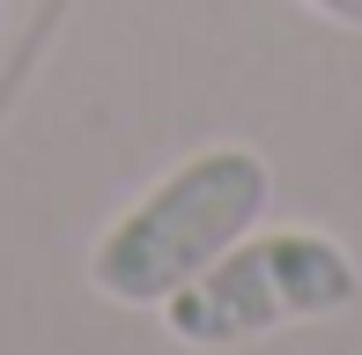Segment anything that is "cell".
<instances>
[{
	"label": "cell",
	"instance_id": "obj_3",
	"mask_svg": "<svg viewBox=\"0 0 362 355\" xmlns=\"http://www.w3.org/2000/svg\"><path fill=\"white\" fill-rule=\"evenodd\" d=\"M303 8H318L325 23H340V30H362V0H303Z\"/></svg>",
	"mask_w": 362,
	"mask_h": 355
},
{
	"label": "cell",
	"instance_id": "obj_2",
	"mask_svg": "<svg viewBox=\"0 0 362 355\" xmlns=\"http://www.w3.org/2000/svg\"><path fill=\"white\" fill-rule=\"evenodd\" d=\"M362 296V267L340 237L303 222H259L252 237L163 296V333L177 348H252L267 333L318 326Z\"/></svg>",
	"mask_w": 362,
	"mask_h": 355
},
{
	"label": "cell",
	"instance_id": "obj_4",
	"mask_svg": "<svg viewBox=\"0 0 362 355\" xmlns=\"http://www.w3.org/2000/svg\"><path fill=\"white\" fill-rule=\"evenodd\" d=\"M0 30H8V0H0Z\"/></svg>",
	"mask_w": 362,
	"mask_h": 355
},
{
	"label": "cell",
	"instance_id": "obj_1",
	"mask_svg": "<svg viewBox=\"0 0 362 355\" xmlns=\"http://www.w3.org/2000/svg\"><path fill=\"white\" fill-rule=\"evenodd\" d=\"M267 207H274L267 156L244 141H215V149L185 156L177 170H163L141 200H126L96 230L89 289L126 311H163V296H177L237 237H252L267 222Z\"/></svg>",
	"mask_w": 362,
	"mask_h": 355
}]
</instances>
